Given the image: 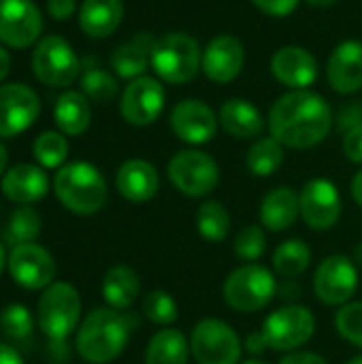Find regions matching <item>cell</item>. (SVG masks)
<instances>
[{
	"instance_id": "1",
	"label": "cell",
	"mask_w": 362,
	"mask_h": 364,
	"mask_svg": "<svg viewBox=\"0 0 362 364\" xmlns=\"http://www.w3.org/2000/svg\"><path fill=\"white\" fill-rule=\"evenodd\" d=\"M333 122V111L320 94L292 90L275 100L267 117V128L284 147L309 149L329 136Z\"/></svg>"
},
{
	"instance_id": "2",
	"label": "cell",
	"mask_w": 362,
	"mask_h": 364,
	"mask_svg": "<svg viewBox=\"0 0 362 364\" xmlns=\"http://www.w3.org/2000/svg\"><path fill=\"white\" fill-rule=\"evenodd\" d=\"M134 318L111 307L94 309L79 326L77 352L85 363L107 364L115 360L130 339Z\"/></svg>"
},
{
	"instance_id": "3",
	"label": "cell",
	"mask_w": 362,
	"mask_h": 364,
	"mask_svg": "<svg viewBox=\"0 0 362 364\" xmlns=\"http://www.w3.org/2000/svg\"><path fill=\"white\" fill-rule=\"evenodd\" d=\"M58 200L77 215H94L107 203V181L90 162L64 164L53 177Z\"/></svg>"
},
{
	"instance_id": "4",
	"label": "cell",
	"mask_w": 362,
	"mask_h": 364,
	"mask_svg": "<svg viewBox=\"0 0 362 364\" xmlns=\"http://www.w3.org/2000/svg\"><path fill=\"white\" fill-rule=\"evenodd\" d=\"M275 275L256 262L237 267L222 286V296L226 305L241 314H256L265 309L277 296Z\"/></svg>"
},
{
	"instance_id": "5",
	"label": "cell",
	"mask_w": 362,
	"mask_h": 364,
	"mask_svg": "<svg viewBox=\"0 0 362 364\" xmlns=\"http://www.w3.org/2000/svg\"><path fill=\"white\" fill-rule=\"evenodd\" d=\"M203 64V49L198 41L186 32H169L158 38L151 55V68L158 79L181 85L194 79Z\"/></svg>"
},
{
	"instance_id": "6",
	"label": "cell",
	"mask_w": 362,
	"mask_h": 364,
	"mask_svg": "<svg viewBox=\"0 0 362 364\" xmlns=\"http://www.w3.org/2000/svg\"><path fill=\"white\" fill-rule=\"evenodd\" d=\"M38 328L51 341H64L79 324L81 318V299L79 292L66 284L55 282L45 288L38 307H36Z\"/></svg>"
},
{
	"instance_id": "7",
	"label": "cell",
	"mask_w": 362,
	"mask_h": 364,
	"mask_svg": "<svg viewBox=\"0 0 362 364\" xmlns=\"http://www.w3.org/2000/svg\"><path fill=\"white\" fill-rule=\"evenodd\" d=\"M169 181L188 198H203L220 183V166L207 151L181 149L166 166Z\"/></svg>"
},
{
	"instance_id": "8",
	"label": "cell",
	"mask_w": 362,
	"mask_h": 364,
	"mask_svg": "<svg viewBox=\"0 0 362 364\" xmlns=\"http://www.w3.org/2000/svg\"><path fill=\"white\" fill-rule=\"evenodd\" d=\"M190 352L198 364H239L243 346L228 322L205 318L192 331Z\"/></svg>"
},
{
	"instance_id": "9",
	"label": "cell",
	"mask_w": 362,
	"mask_h": 364,
	"mask_svg": "<svg viewBox=\"0 0 362 364\" xmlns=\"http://www.w3.org/2000/svg\"><path fill=\"white\" fill-rule=\"evenodd\" d=\"M267 337L269 350L297 352L316 333V316L303 305H284L275 309L260 328Z\"/></svg>"
},
{
	"instance_id": "10",
	"label": "cell",
	"mask_w": 362,
	"mask_h": 364,
	"mask_svg": "<svg viewBox=\"0 0 362 364\" xmlns=\"http://www.w3.org/2000/svg\"><path fill=\"white\" fill-rule=\"evenodd\" d=\"M36 79L49 87H68L81 73V62L66 38L49 34L38 41L32 53Z\"/></svg>"
},
{
	"instance_id": "11",
	"label": "cell",
	"mask_w": 362,
	"mask_h": 364,
	"mask_svg": "<svg viewBox=\"0 0 362 364\" xmlns=\"http://www.w3.org/2000/svg\"><path fill=\"white\" fill-rule=\"evenodd\" d=\"M358 290V267L352 258L333 254L314 273V292L322 305L344 307Z\"/></svg>"
},
{
	"instance_id": "12",
	"label": "cell",
	"mask_w": 362,
	"mask_h": 364,
	"mask_svg": "<svg viewBox=\"0 0 362 364\" xmlns=\"http://www.w3.org/2000/svg\"><path fill=\"white\" fill-rule=\"evenodd\" d=\"M299 203H301L303 222L316 232L331 230L339 222L344 211L341 194L337 186L324 177L309 179L299 192Z\"/></svg>"
},
{
	"instance_id": "13",
	"label": "cell",
	"mask_w": 362,
	"mask_h": 364,
	"mask_svg": "<svg viewBox=\"0 0 362 364\" xmlns=\"http://www.w3.org/2000/svg\"><path fill=\"white\" fill-rule=\"evenodd\" d=\"M164 87L158 79L154 77H137L132 79L124 92H122V100H119V113L122 117L137 128H145L149 124H154L162 109H164Z\"/></svg>"
},
{
	"instance_id": "14",
	"label": "cell",
	"mask_w": 362,
	"mask_h": 364,
	"mask_svg": "<svg viewBox=\"0 0 362 364\" xmlns=\"http://www.w3.org/2000/svg\"><path fill=\"white\" fill-rule=\"evenodd\" d=\"M43 32V15L32 0H0V43L23 49Z\"/></svg>"
},
{
	"instance_id": "15",
	"label": "cell",
	"mask_w": 362,
	"mask_h": 364,
	"mask_svg": "<svg viewBox=\"0 0 362 364\" xmlns=\"http://www.w3.org/2000/svg\"><path fill=\"white\" fill-rule=\"evenodd\" d=\"M41 113L36 92L21 83L0 85V139L17 136L28 130Z\"/></svg>"
},
{
	"instance_id": "16",
	"label": "cell",
	"mask_w": 362,
	"mask_h": 364,
	"mask_svg": "<svg viewBox=\"0 0 362 364\" xmlns=\"http://www.w3.org/2000/svg\"><path fill=\"white\" fill-rule=\"evenodd\" d=\"M9 273L11 277L28 290H43L53 284L55 277V262L47 250L36 243L17 245L11 250L9 258Z\"/></svg>"
},
{
	"instance_id": "17",
	"label": "cell",
	"mask_w": 362,
	"mask_h": 364,
	"mask_svg": "<svg viewBox=\"0 0 362 364\" xmlns=\"http://www.w3.org/2000/svg\"><path fill=\"white\" fill-rule=\"evenodd\" d=\"M220 119L209 105L196 98L177 102L171 111V130L188 145H205L218 132Z\"/></svg>"
},
{
	"instance_id": "18",
	"label": "cell",
	"mask_w": 362,
	"mask_h": 364,
	"mask_svg": "<svg viewBox=\"0 0 362 364\" xmlns=\"http://www.w3.org/2000/svg\"><path fill=\"white\" fill-rule=\"evenodd\" d=\"M245 64L243 43L233 34H220L209 41L203 51V73L213 83H230L235 81Z\"/></svg>"
},
{
	"instance_id": "19",
	"label": "cell",
	"mask_w": 362,
	"mask_h": 364,
	"mask_svg": "<svg viewBox=\"0 0 362 364\" xmlns=\"http://www.w3.org/2000/svg\"><path fill=\"white\" fill-rule=\"evenodd\" d=\"M273 77L290 90H309L318 79V62L301 45H284L271 58Z\"/></svg>"
},
{
	"instance_id": "20",
	"label": "cell",
	"mask_w": 362,
	"mask_h": 364,
	"mask_svg": "<svg viewBox=\"0 0 362 364\" xmlns=\"http://www.w3.org/2000/svg\"><path fill=\"white\" fill-rule=\"evenodd\" d=\"M326 77L337 94H356L362 90V43L344 41L339 43L326 64Z\"/></svg>"
},
{
	"instance_id": "21",
	"label": "cell",
	"mask_w": 362,
	"mask_h": 364,
	"mask_svg": "<svg viewBox=\"0 0 362 364\" xmlns=\"http://www.w3.org/2000/svg\"><path fill=\"white\" fill-rule=\"evenodd\" d=\"M117 192L130 203H147L160 190V177L151 162L132 158L126 160L115 175Z\"/></svg>"
},
{
	"instance_id": "22",
	"label": "cell",
	"mask_w": 362,
	"mask_h": 364,
	"mask_svg": "<svg viewBox=\"0 0 362 364\" xmlns=\"http://www.w3.org/2000/svg\"><path fill=\"white\" fill-rule=\"evenodd\" d=\"M49 190V179L41 166L15 164L2 177V194L17 205H32Z\"/></svg>"
},
{
	"instance_id": "23",
	"label": "cell",
	"mask_w": 362,
	"mask_h": 364,
	"mask_svg": "<svg viewBox=\"0 0 362 364\" xmlns=\"http://www.w3.org/2000/svg\"><path fill=\"white\" fill-rule=\"evenodd\" d=\"M220 126L235 139H260L267 122L256 105L245 98H228L218 111Z\"/></svg>"
},
{
	"instance_id": "24",
	"label": "cell",
	"mask_w": 362,
	"mask_h": 364,
	"mask_svg": "<svg viewBox=\"0 0 362 364\" xmlns=\"http://www.w3.org/2000/svg\"><path fill=\"white\" fill-rule=\"evenodd\" d=\"M158 38L151 32H139L128 43L119 45L111 55V66L122 79H137L151 66V55Z\"/></svg>"
},
{
	"instance_id": "25",
	"label": "cell",
	"mask_w": 362,
	"mask_h": 364,
	"mask_svg": "<svg viewBox=\"0 0 362 364\" xmlns=\"http://www.w3.org/2000/svg\"><path fill=\"white\" fill-rule=\"evenodd\" d=\"M301 215L299 192L292 188L280 186L273 188L260 203V224L271 232H282L290 228Z\"/></svg>"
},
{
	"instance_id": "26",
	"label": "cell",
	"mask_w": 362,
	"mask_h": 364,
	"mask_svg": "<svg viewBox=\"0 0 362 364\" xmlns=\"http://www.w3.org/2000/svg\"><path fill=\"white\" fill-rule=\"evenodd\" d=\"M124 19L122 0H83L79 9V26L92 38L111 36Z\"/></svg>"
},
{
	"instance_id": "27",
	"label": "cell",
	"mask_w": 362,
	"mask_h": 364,
	"mask_svg": "<svg viewBox=\"0 0 362 364\" xmlns=\"http://www.w3.org/2000/svg\"><path fill=\"white\" fill-rule=\"evenodd\" d=\"M141 294V279L139 275L124 264L111 267L102 277V299L111 309L126 311L134 305Z\"/></svg>"
},
{
	"instance_id": "28",
	"label": "cell",
	"mask_w": 362,
	"mask_h": 364,
	"mask_svg": "<svg viewBox=\"0 0 362 364\" xmlns=\"http://www.w3.org/2000/svg\"><path fill=\"white\" fill-rule=\"evenodd\" d=\"M53 119L62 134H83L92 122V107L87 96L83 92H64L53 107Z\"/></svg>"
},
{
	"instance_id": "29",
	"label": "cell",
	"mask_w": 362,
	"mask_h": 364,
	"mask_svg": "<svg viewBox=\"0 0 362 364\" xmlns=\"http://www.w3.org/2000/svg\"><path fill=\"white\" fill-rule=\"evenodd\" d=\"M190 354L192 352L186 335L166 326L149 339L145 350V364H188Z\"/></svg>"
},
{
	"instance_id": "30",
	"label": "cell",
	"mask_w": 362,
	"mask_h": 364,
	"mask_svg": "<svg viewBox=\"0 0 362 364\" xmlns=\"http://www.w3.org/2000/svg\"><path fill=\"white\" fill-rule=\"evenodd\" d=\"M312 262V250L303 239H288L273 252V271L284 279L301 277Z\"/></svg>"
},
{
	"instance_id": "31",
	"label": "cell",
	"mask_w": 362,
	"mask_h": 364,
	"mask_svg": "<svg viewBox=\"0 0 362 364\" xmlns=\"http://www.w3.org/2000/svg\"><path fill=\"white\" fill-rule=\"evenodd\" d=\"M282 164H284V145L273 136L256 139L245 154V166L254 177H271L273 173L280 171Z\"/></svg>"
},
{
	"instance_id": "32",
	"label": "cell",
	"mask_w": 362,
	"mask_h": 364,
	"mask_svg": "<svg viewBox=\"0 0 362 364\" xmlns=\"http://www.w3.org/2000/svg\"><path fill=\"white\" fill-rule=\"evenodd\" d=\"M233 228L228 209L218 200H205L196 211V230L209 243H222Z\"/></svg>"
},
{
	"instance_id": "33",
	"label": "cell",
	"mask_w": 362,
	"mask_h": 364,
	"mask_svg": "<svg viewBox=\"0 0 362 364\" xmlns=\"http://www.w3.org/2000/svg\"><path fill=\"white\" fill-rule=\"evenodd\" d=\"M38 235H41V215L30 205H21L11 213L2 230V243L13 250L17 245L34 243Z\"/></svg>"
},
{
	"instance_id": "34",
	"label": "cell",
	"mask_w": 362,
	"mask_h": 364,
	"mask_svg": "<svg viewBox=\"0 0 362 364\" xmlns=\"http://www.w3.org/2000/svg\"><path fill=\"white\" fill-rule=\"evenodd\" d=\"M141 314L158 326H171L179 318V309L175 299L164 290H151L141 301Z\"/></svg>"
},
{
	"instance_id": "35",
	"label": "cell",
	"mask_w": 362,
	"mask_h": 364,
	"mask_svg": "<svg viewBox=\"0 0 362 364\" xmlns=\"http://www.w3.org/2000/svg\"><path fill=\"white\" fill-rule=\"evenodd\" d=\"M32 151H34L36 162L43 168H58L64 164V160L68 156V143L62 132L49 130V132H43L36 136Z\"/></svg>"
},
{
	"instance_id": "36",
	"label": "cell",
	"mask_w": 362,
	"mask_h": 364,
	"mask_svg": "<svg viewBox=\"0 0 362 364\" xmlns=\"http://www.w3.org/2000/svg\"><path fill=\"white\" fill-rule=\"evenodd\" d=\"M81 92L87 96V100H94V102H109L117 96L119 92V85L115 81L113 75H109L107 70L102 68H87L83 75H81Z\"/></svg>"
},
{
	"instance_id": "37",
	"label": "cell",
	"mask_w": 362,
	"mask_h": 364,
	"mask_svg": "<svg viewBox=\"0 0 362 364\" xmlns=\"http://www.w3.org/2000/svg\"><path fill=\"white\" fill-rule=\"evenodd\" d=\"M0 331L13 343L30 341V337H32V316H30V311L19 303L4 307V311L0 314Z\"/></svg>"
},
{
	"instance_id": "38",
	"label": "cell",
	"mask_w": 362,
	"mask_h": 364,
	"mask_svg": "<svg viewBox=\"0 0 362 364\" xmlns=\"http://www.w3.org/2000/svg\"><path fill=\"white\" fill-rule=\"evenodd\" d=\"M335 328L339 337L362 350V301L344 305L335 316Z\"/></svg>"
},
{
	"instance_id": "39",
	"label": "cell",
	"mask_w": 362,
	"mask_h": 364,
	"mask_svg": "<svg viewBox=\"0 0 362 364\" xmlns=\"http://www.w3.org/2000/svg\"><path fill=\"white\" fill-rule=\"evenodd\" d=\"M235 256L245 260V262H254L258 260L265 250H267V237H265V230L262 226H256V224H250L245 226L237 237H235Z\"/></svg>"
},
{
	"instance_id": "40",
	"label": "cell",
	"mask_w": 362,
	"mask_h": 364,
	"mask_svg": "<svg viewBox=\"0 0 362 364\" xmlns=\"http://www.w3.org/2000/svg\"><path fill=\"white\" fill-rule=\"evenodd\" d=\"M252 4L262 11L265 15H271V17H288L292 15L301 0H252Z\"/></svg>"
},
{
	"instance_id": "41",
	"label": "cell",
	"mask_w": 362,
	"mask_h": 364,
	"mask_svg": "<svg viewBox=\"0 0 362 364\" xmlns=\"http://www.w3.org/2000/svg\"><path fill=\"white\" fill-rule=\"evenodd\" d=\"M335 126L337 130H341L344 134L350 132L352 128L362 126V105L358 102H352V105H346L339 109L337 117H335Z\"/></svg>"
},
{
	"instance_id": "42",
	"label": "cell",
	"mask_w": 362,
	"mask_h": 364,
	"mask_svg": "<svg viewBox=\"0 0 362 364\" xmlns=\"http://www.w3.org/2000/svg\"><path fill=\"white\" fill-rule=\"evenodd\" d=\"M344 154L350 162L362 164V126L352 128L344 136Z\"/></svg>"
},
{
	"instance_id": "43",
	"label": "cell",
	"mask_w": 362,
	"mask_h": 364,
	"mask_svg": "<svg viewBox=\"0 0 362 364\" xmlns=\"http://www.w3.org/2000/svg\"><path fill=\"white\" fill-rule=\"evenodd\" d=\"M75 9H77V0H47V11L58 21L70 19Z\"/></svg>"
},
{
	"instance_id": "44",
	"label": "cell",
	"mask_w": 362,
	"mask_h": 364,
	"mask_svg": "<svg viewBox=\"0 0 362 364\" xmlns=\"http://www.w3.org/2000/svg\"><path fill=\"white\" fill-rule=\"evenodd\" d=\"M277 364H329L320 354L314 352H290Z\"/></svg>"
},
{
	"instance_id": "45",
	"label": "cell",
	"mask_w": 362,
	"mask_h": 364,
	"mask_svg": "<svg viewBox=\"0 0 362 364\" xmlns=\"http://www.w3.org/2000/svg\"><path fill=\"white\" fill-rule=\"evenodd\" d=\"M47 358H49V363L51 364L68 363V346H66V339H64V341H51V339H49Z\"/></svg>"
},
{
	"instance_id": "46",
	"label": "cell",
	"mask_w": 362,
	"mask_h": 364,
	"mask_svg": "<svg viewBox=\"0 0 362 364\" xmlns=\"http://www.w3.org/2000/svg\"><path fill=\"white\" fill-rule=\"evenodd\" d=\"M245 350L252 354V356H260L262 352L269 350V343H267V337L262 331H254L247 339H245Z\"/></svg>"
},
{
	"instance_id": "47",
	"label": "cell",
	"mask_w": 362,
	"mask_h": 364,
	"mask_svg": "<svg viewBox=\"0 0 362 364\" xmlns=\"http://www.w3.org/2000/svg\"><path fill=\"white\" fill-rule=\"evenodd\" d=\"M0 364H23V358L15 348L0 343Z\"/></svg>"
},
{
	"instance_id": "48",
	"label": "cell",
	"mask_w": 362,
	"mask_h": 364,
	"mask_svg": "<svg viewBox=\"0 0 362 364\" xmlns=\"http://www.w3.org/2000/svg\"><path fill=\"white\" fill-rule=\"evenodd\" d=\"M277 294H280L282 299H286V301L299 299V296H301V288L297 286L294 279H286V284H284L282 288H277Z\"/></svg>"
},
{
	"instance_id": "49",
	"label": "cell",
	"mask_w": 362,
	"mask_h": 364,
	"mask_svg": "<svg viewBox=\"0 0 362 364\" xmlns=\"http://www.w3.org/2000/svg\"><path fill=\"white\" fill-rule=\"evenodd\" d=\"M350 192H352L354 203H356V205L362 209V168L356 173V175H354L352 186H350Z\"/></svg>"
},
{
	"instance_id": "50",
	"label": "cell",
	"mask_w": 362,
	"mask_h": 364,
	"mask_svg": "<svg viewBox=\"0 0 362 364\" xmlns=\"http://www.w3.org/2000/svg\"><path fill=\"white\" fill-rule=\"evenodd\" d=\"M11 70V55L6 53V49L0 47V83L4 81V77L9 75Z\"/></svg>"
},
{
	"instance_id": "51",
	"label": "cell",
	"mask_w": 362,
	"mask_h": 364,
	"mask_svg": "<svg viewBox=\"0 0 362 364\" xmlns=\"http://www.w3.org/2000/svg\"><path fill=\"white\" fill-rule=\"evenodd\" d=\"M307 4H312V6H316V9H329V6H333L337 0H305Z\"/></svg>"
},
{
	"instance_id": "52",
	"label": "cell",
	"mask_w": 362,
	"mask_h": 364,
	"mask_svg": "<svg viewBox=\"0 0 362 364\" xmlns=\"http://www.w3.org/2000/svg\"><path fill=\"white\" fill-rule=\"evenodd\" d=\"M352 260H354L356 267H361L362 269V241L361 243H356V247H354V252H352Z\"/></svg>"
},
{
	"instance_id": "53",
	"label": "cell",
	"mask_w": 362,
	"mask_h": 364,
	"mask_svg": "<svg viewBox=\"0 0 362 364\" xmlns=\"http://www.w3.org/2000/svg\"><path fill=\"white\" fill-rule=\"evenodd\" d=\"M6 160H9V156H6V149H4V145L0 143V177H4V168H6Z\"/></svg>"
},
{
	"instance_id": "54",
	"label": "cell",
	"mask_w": 362,
	"mask_h": 364,
	"mask_svg": "<svg viewBox=\"0 0 362 364\" xmlns=\"http://www.w3.org/2000/svg\"><path fill=\"white\" fill-rule=\"evenodd\" d=\"M6 264V254H4V243H0V273Z\"/></svg>"
},
{
	"instance_id": "55",
	"label": "cell",
	"mask_w": 362,
	"mask_h": 364,
	"mask_svg": "<svg viewBox=\"0 0 362 364\" xmlns=\"http://www.w3.org/2000/svg\"><path fill=\"white\" fill-rule=\"evenodd\" d=\"M241 364H269V363H265V360H258V358H250V360H245V363H241Z\"/></svg>"
},
{
	"instance_id": "56",
	"label": "cell",
	"mask_w": 362,
	"mask_h": 364,
	"mask_svg": "<svg viewBox=\"0 0 362 364\" xmlns=\"http://www.w3.org/2000/svg\"><path fill=\"white\" fill-rule=\"evenodd\" d=\"M348 364H362V356H356V358H352Z\"/></svg>"
},
{
	"instance_id": "57",
	"label": "cell",
	"mask_w": 362,
	"mask_h": 364,
	"mask_svg": "<svg viewBox=\"0 0 362 364\" xmlns=\"http://www.w3.org/2000/svg\"><path fill=\"white\" fill-rule=\"evenodd\" d=\"M85 364H94V363H85Z\"/></svg>"
}]
</instances>
